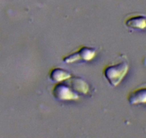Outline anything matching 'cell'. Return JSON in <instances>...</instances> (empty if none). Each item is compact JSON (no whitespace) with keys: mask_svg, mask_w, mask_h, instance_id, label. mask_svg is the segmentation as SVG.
Here are the masks:
<instances>
[{"mask_svg":"<svg viewBox=\"0 0 146 138\" xmlns=\"http://www.w3.org/2000/svg\"><path fill=\"white\" fill-rule=\"evenodd\" d=\"M128 71V63L123 60L105 66L103 69V75L110 85L116 87L121 83Z\"/></svg>","mask_w":146,"mask_h":138,"instance_id":"obj_1","label":"cell"},{"mask_svg":"<svg viewBox=\"0 0 146 138\" xmlns=\"http://www.w3.org/2000/svg\"><path fill=\"white\" fill-rule=\"evenodd\" d=\"M71 76L72 74L68 71L61 68H54L50 71V78L54 82H62Z\"/></svg>","mask_w":146,"mask_h":138,"instance_id":"obj_7","label":"cell"},{"mask_svg":"<svg viewBox=\"0 0 146 138\" xmlns=\"http://www.w3.org/2000/svg\"><path fill=\"white\" fill-rule=\"evenodd\" d=\"M97 54L96 49L88 46H82L76 51L63 57L62 60L66 63H72L78 61H90Z\"/></svg>","mask_w":146,"mask_h":138,"instance_id":"obj_2","label":"cell"},{"mask_svg":"<svg viewBox=\"0 0 146 138\" xmlns=\"http://www.w3.org/2000/svg\"><path fill=\"white\" fill-rule=\"evenodd\" d=\"M127 101L131 105H145L146 84H143L130 91L127 95Z\"/></svg>","mask_w":146,"mask_h":138,"instance_id":"obj_5","label":"cell"},{"mask_svg":"<svg viewBox=\"0 0 146 138\" xmlns=\"http://www.w3.org/2000/svg\"><path fill=\"white\" fill-rule=\"evenodd\" d=\"M125 25L128 28L133 29H146V17L140 14H135L126 18Z\"/></svg>","mask_w":146,"mask_h":138,"instance_id":"obj_6","label":"cell"},{"mask_svg":"<svg viewBox=\"0 0 146 138\" xmlns=\"http://www.w3.org/2000/svg\"><path fill=\"white\" fill-rule=\"evenodd\" d=\"M66 81L67 82V84L72 88L73 91H75L79 95H87L90 91L88 83L81 77L72 76Z\"/></svg>","mask_w":146,"mask_h":138,"instance_id":"obj_4","label":"cell"},{"mask_svg":"<svg viewBox=\"0 0 146 138\" xmlns=\"http://www.w3.org/2000/svg\"><path fill=\"white\" fill-rule=\"evenodd\" d=\"M52 95L54 98L59 101H75L79 99L80 95L66 83V81L59 82L52 88Z\"/></svg>","mask_w":146,"mask_h":138,"instance_id":"obj_3","label":"cell"}]
</instances>
